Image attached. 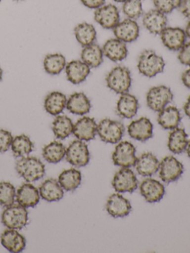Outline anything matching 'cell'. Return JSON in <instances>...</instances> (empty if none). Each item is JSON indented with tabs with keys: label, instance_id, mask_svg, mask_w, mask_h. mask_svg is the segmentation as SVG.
Listing matches in <instances>:
<instances>
[{
	"label": "cell",
	"instance_id": "obj_1",
	"mask_svg": "<svg viewBox=\"0 0 190 253\" xmlns=\"http://www.w3.org/2000/svg\"><path fill=\"white\" fill-rule=\"evenodd\" d=\"M165 61L161 56L152 50H145L141 53L138 62L140 73L146 78H154L164 70Z\"/></svg>",
	"mask_w": 190,
	"mask_h": 253
},
{
	"label": "cell",
	"instance_id": "obj_2",
	"mask_svg": "<svg viewBox=\"0 0 190 253\" xmlns=\"http://www.w3.org/2000/svg\"><path fill=\"white\" fill-rule=\"evenodd\" d=\"M16 169L18 174L27 182L40 180L46 173L45 165L35 157H23L17 161Z\"/></svg>",
	"mask_w": 190,
	"mask_h": 253
},
{
	"label": "cell",
	"instance_id": "obj_3",
	"mask_svg": "<svg viewBox=\"0 0 190 253\" xmlns=\"http://www.w3.org/2000/svg\"><path fill=\"white\" fill-rule=\"evenodd\" d=\"M105 82L108 88L117 94L128 92L132 85L130 71L125 66H116L108 72Z\"/></svg>",
	"mask_w": 190,
	"mask_h": 253
},
{
	"label": "cell",
	"instance_id": "obj_4",
	"mask_svg": "<svg viewBox=\"0 0 190 253\" xmlns=\"http://www.w3.org/2000/svg\"><path fill=\"white\" fill-rule=\"evenodd\" d=\"M1 222L8 229H22L28 223V211L20 204H11L3 211Z\"/></svg>",
	"mask_w": 190,
	"mask_h": 253
},
{
	"label": "cell",
	"instance_id": "obj_5",
	"mask_svg": "<svg viewBox=\"0 0 190 253\" xmlns=\"http://www.w3.org/2000/svg\"><path fill=\"white\" fill-rule=\"evenodd\" d=\"M125 127L120 121L103 119L98 124L97 134L104 143L115 144L122 140Z\"/></svg>",
	"mask_w": 190,
	"mask_h": 253
},
{
	"label": "cell",
	"instance_id": "obj_6",
	"mask_svg": "<svg viewBox=\"0 0 190 253\" xmlns=\"http://www.w3.org/2000/svg\"><path fill=\"white\" fill-rule=\"evenodd\" d=\"M173 100V94L169 87L158 85L150 88L146 94L147 106L151 110L159 112Z\"/></svg>",
	"mask_w": 190,
	"mask_h": 253
},
{
	"label": "cell",
	"instance_id": "obj_7",
	"mask_svg": "<svg viewBox=\"0 0 190 253\" xmlns=\"http://www.w3.org/2000/svg\"><path fill=\"white\" fill-rule=\"evenodd\" d=\"M136 149L129 141L119 142L112 154L114 165L121 168H131L136 163Z\"/></svg>",
	"mask_w": 190,
	"mask_h": 253
},
{
	"label": "cell",
	"instance_id": "obj_8",
	"mask_svg": "<svg viewBox=\"0 0 190 253\" xmlns=\"http://www.w3.org/2000/svg\"><path fill=\"white\" fill-rule=\"evenodd\" d=\"M111 184L118 193H132L138 188V180L136 174L130 168H122L114 174Z\"/></svg>",
	"mask_w": 190,
	"mask_h": 253
},
{
	"label": "cell",
	"instance_id": "obj_9",
	"mask_svg": "<svg viewBox=\"0 0 190 253\" xmlns=\"http://www.w3.org/2000/svg\"><path fill=\"white\" fill-rule=\"evenodd\" d=\"M66 161L77 167H86L90 161L88 146L83 140H74L66 149Z\"/></svg>",
	"mask_w": 190,
	"mask_h": 253
},
{
	"label": "cell",
	"instance_id": "obj_10",
	"mask_svg": "<svg viewBox=\"0 0 190 253\" xmlns=\"http://www.w3.org/2000/svg\"><path fill=\"white\" fill-rule=\"evenodd\" d=\"M184 166L173 156H167L162 160L159 166V176L165 183L176 181L184 173Z\"/></svg>",
	"mask_w": 190,
	"mask_h": 253
},
{
	"label": "cell",
	"instance_id": "obj_11",
	"mask_svg": "<svg viewBox=\"0 0 190 253\" xmlns=\"http://www.w3.org/2000/svg\"><path fill=\"white\" fill-rule=\"evenodd\" d=\"M95 20L105 29H113L120 22L118 8L112 4L102 5L96 9Z\"/></svg>",
	"mask_w": 190,
	"mask_h": 253
},
{
	"label": "cell",
	"instance_id": "obj_12",
	"mask_svg": "<svg viewBox=\"0 0 190 253\" xmlns=\"http://www.w3.org/2000/svg\"><path fill=\"white\" fill-rule=\"evenodd\" d=\"M184 29L178 27H166L160 34V39L165 47L171 51H180L187 41Z\"/></svg>",
	"mask_w": 190,
	"mask_h": 253
},
{
	"label": "cell",
	"instance_id": "obj_13",
	"mask_svg": "<svg viewBox=\"0 0 190 253\" xmlns=\"http://www.w3.org/2000/svg\"><path fill=\"white\" fill-rule=\"evenodd\" d=\"M114 36L125 43H130L138 39L140 35V27L135 20L126 19L113 29Z\"/></svg>",
	"mask_w": 190,
	"mask_h": 253
},
{
	"label": "cell",
	"instance_id": "obj_14",
	"mask_svg": "<svg viewBox=\"0 0 190 253\" xmlns=\"http://www.w3.org/2000/svg\"><path fill=\"white\" fill-rule=\"evenodd\" d=\"M140 192L147 202L154 204L161 201L165 195V187L155 179L146 178L140 185Z\"/></svg>",
	"mask_w": 190,
	"mask_h": 253
},
{
	"label": "cell",
	"instance_id": "obj_15",
	"mask_svg": "<svg viewBox=\"0 0 190 253\" xmlns=\"http://www.w3.org/2000/svg\"><path fill=\"white\" fill-rule=\"evenodd\" d=\"M128 134L134 140L145 142L153 135V124L145 117L132 121L128 126Z\"/></svg>",
	"mask_w": 190,
	"mask_h": 253
},
{
	"label": "cell",
	"instance_id": "obj_16",
	"mask_svg": "<svg viewBox=\"0 0 190 253\" xmlns=\"http://www.w3.org/2000/svg\"><path fill=\"white\" fill-rule=\"evenodd\" d=\"M73 134L78 140L90 141L97 134V124L94 118L83 117L74 124Z\"/></svg>",
	"mask_w": 190,
	"mask_h": 253
},
{
	"label": "cell",
	"instance_id": "obj_17",
	"mask_svg": "<svg viewBox=\"0 0 190 253\" xmlns=\"http://www.w3.org/2000/svg\"><path fill=\"white\" fill-rule=\"evenodd\" d=\"M107 212L113 217H123L132 211L129 200L119 193L112 194L107 200L105 205Z\"/></svg>",
	"mask_w": 190,
	"mask_h": 253
},
{
	"label": "cell",
	"instance_id": "obj_18",
	"mask_svg": "<svg viewBox=\"0 0 190 253\" xmlns=\"http://www.w3.org/2000/svg\"><path fill=\"white\" fill-rule=\"evenodd\" d=\"M167 17L166 14L158 10L153 9L144 14L142 24L144 27L152 35H160L167 27Z\"/></svg>",
	"mask_w": 190,
	"mask_h": 253
},
{
	"label": "cell",
	"instance_id": "obj_19",
	"mask_svg": "<svg viewBox=\"0 0 190 253\" xmlns=\"http://www.w3.org/2000/svg\"><path fill=\"white\" fill-rule=\"evenodd\" d=\"M90 72L91 68L82 60H72L65 66L67 79L74 85L84 82Z\"/></svg>",
	"mask_w": 190,
	"mask_h": 253
},
{
	"label": "cell",
	"instance_id": "obj_20",
	"mask_svg": "<svg viewBox=\"0 0 190 253\" xmlns=\"http://www.w3.org/2000/svg\"><path fill=\"white\" fill-rule=\"evenodd\" d=\"M102 49L103 55L113 62H120L125 60L129 53L126 43L117 38L107 41Z\"/></svg>",
	"mask_w": 190,
	"mask_h": 253
},
{
	"label": "cell",
	"instance_id": "obj_21",
	"mask_svg": "<svg viewBox=\"0 0 190 253\" xmlns=\"http://www.w3.org/2000/svg\"><path fill=\"white\" fill-rule=\"evenodd\" d=\"M160 162L155 155L148 152L142 154L137 158L135 169L137 172L142 177H150L154 175L159 169Z\"/></svg>",
	"mask_w": 190,
	"mask_h": 253
},
{
	"label": "cell",
	"instance_id": "obj_22",
	"mask_svg": "<svg viewBox=\"0 0 190 253\" xmlns=\"http://www.w3.org/2000/svg\"><path fill=\"white\" fill-rule=\"evenodd\" d=\"M139 103L136 97L126 92L122 94L117 103V113L120 118L132 119L136 115Z\"/></svg>",
	"mask_w": 190,
	"mask_h": 253
},
{
	"label": "cell",
	"instance_id": "obj_23",
	"mask_svg": "<svg viewBox=\"0 0 190 253\" xmlns=\"http://www.w3.org/2000/svg\"><path fill=\"white\" fill-rule=\"evenodd\" d=\"M1 243L6 250L13 253H20L26 245L23 235L13 229L4 231L1 235Z\"/></svg>",
	"mask_w": 190,
	"mask_h": 253
},
{
	"label": "cell",
	"instance_id": "obj_24",
	"mask_svg": "<svg viewBox=\"0 0 190 253\" xmlns=\"http://www.w3.org/2000/svg\"><path fill=\"white\" fill-rule=\"evenodd\" d=\"M40 199L38 189L30 183H24L16 192V201L25 208L34 207Z\"/></svg>",
	"mask_w": 190,
	"mask_h": 253
},
{
	"label": "cell",
	"instance_id": "obj_25",
	"mask_svg": "<svg viewBox=\"0 0 190 253\" xmlns=\"http://www.w3.org/2000/svg\"><path fill=\"white\" fill-rule=\"evenodd\" d=\"M157 123L166 130H173L178 128L181 121L179 109L175 106H166L158 112Z\"/></svg>",
	"mask_w": 190,
	"mask_h": 253
},
{
	"label": "cell",
	"instance_id": "obj_26",
	"mask_svg": "<svg viewBox=\"0 0 190 253\" xmlns=\"http://www.w3.org/2000/svg\"><path fill=\"white\" fill-rule=\"evenodd\" d=\"M66 108L74 115H84L90 112L92 104L84 93L77 92L71 94L67 100Z\"/></svg>",
	"mask_w": 190,
	"mask_h": 253
},
{
	"label": "cell",
	"instance_id": "obj_27",
	"mask_svg": "<svg viewBox=\"0 0 190 253\" xmlns=\"http://www.w3.org/2000/svg\"><path fill=\"white\" fill-rule=\"evenodd\" d=\"M40 197L48 202L58 201L63 198L64 192L59 182L54 179L45 180L39 188Z\"/></svg>",
	"mask_w": 190,
	"mask_h": 253
},
{
	"label": "cell",
	"instance_id": "obj_28",
	"mask_svg": "<svg viewBox=\"0 0 190 253\" xmlns=\"http://www.w3.org/2000/svg\"><path fill=\"white\" fill-rule=\"evenodd\" d=\"M188 134L184 128H176L171 131L168 139V149L173 154L183 153L189 144Z\"/></svg>",
	"mask_w": 190,
	"mask_h": 253
},
{
	"label": "cell",
	"instance_id": "obj_29",
	"mask_svg": "<svg viewBox=\"0 0 190 253\" xmlns=\"http://www.w3.org/2000/svg\"><path fill=\"white\" fill-rule=\"evenodd\" d=\"M66 96L59 91H53L48 94L45 99L44 107L50 115L56 116L63 112L66 107Z\"/></svg>",
	"mask_w": 190,
	"mask_h": 253
},
{
	"label": "cell",
	"instance_id": "obj_30",
	"mask_svg": "<svg viewBox=\"0 0 190 253\" xmlns=\"http://www.w3.org/2000/svg\"><path fill=\"white\" fill-rule=\"evenodd\" d=\"M103 56L102 48L97 44L93 43L83 47L81 60L90 68H97L103 62Z\"/></svg>",
	"mask_w": 190,
	"mask_h": 253
},
{
	"label": "cell",
	"instance_id": "obj_31",
	"mask_svg": "<svg viewBox=\"0 0 190 253\" xmlns=\"http://www.w3.org/2000/svg\"><path fill=\"white\" fill-rule=\"evenodd\" d=\"M74 32L76 40L83 47L95 43L96 41V29L89 23H80L76 26Z\"/></svg>",
	"mask_w": 190,
	"mask_h": 253
},
{
	"label": "cell",
	"instance_id": "obj_32",
	"mask_svg": "<svg viewBox=\"0 0 190 253\" xmlns=\"http://www.w3.org/2000/svg\"><path fill=\"white\" fill-rule=\"evenodd\" d=\"M81 173L76 169L65 170L58 177V182L62 189L68 192L77 189L81 183Z\"/></svg>",
	"mask_w": 190,
	"mask_h": 253
},
{
	"label": "cell",
	"instance_id": "obj_33",
	"mask_svg": "<svg viewBox=\"0 0 190 253\" xmlns=\"http://www.w3.org/2000/svg\"><path fill=\"white\" fill-rule=\"evenodd\" d=\"M52 130L56 138L64 140L72 134L74 124L68 117L59 115L52 124Z\"/></svg>",
	"mask_w": 190,
	"mask_h": 253
},
{
	"label": "cell",
	"instance_id": "obj_34",
	"mask_svg": "<svg viewBox=\"0 0 190 253\" xmlns=\"http://www.w3.org/2000/svg\"><path fill=\"white\" fill-rule=\"evenodd\" d=\"M66 149L62 143L57 141L50 142L43 149V156L46 161L50 164L60 162L65 156Z\"/></svg>",
	"mask_w": 190,
	"mask_h": 253
},
{
	"label": "cell",
	"instance_id": "obj_35",
	"mask_svg": "<svg viewBox=\"0 0 190 253\" xmlns=\"http://www.w3.org/2000/svg\"><path fill=\"white\" fill-rule=\"evenodd\" d=\"M43 66L45 71L49 75H59L65 69L66 60L61 54H48L45 57Z\"/></svg>",
	"mask_w": 190,
	"mask_h": 253
},
{
	"label": "cell",
	"instance_id": "obj_36",
	"mask_svg": "<svg viewBox=\"0 0 190 253\" xmlns=\"http://www.w3.org/2000/svg\"><path fill=\"white\" fill-rule=\"evenodd\" d=\"M10 147L15 157L23 158L28 156L32 152L34 143L28 136L21 134L13 139Z\"/></svg>",
	"mask_w": 190,
	"mask_h": 253
},
{
	"label": "cell",
	"instance_id": "obj_37",
	"mask_svg": "<svg viewBox=\"0 0 190 253\" xmlns=\"http://www.w3.org/2000/svg\"><path fill=\"white\" fill-rule=\"evenodd\" d=\"M123 12L131 20H137L143 13L141 0H126L123 2Z\"/></svg>",
	"mask_w": 190,
	"mask_h": 253
},
{
	"label": "cell",
	"instance_id": "obj_38",
	"mask_svg": "<svg viewBox=\"0 0 190 253\" xmlns=\"http://www.w3.org/2000/svg\"><path fill=\"white\" fill-rule=\"evenodd\" d=\"M16 189L9 182L0 183V205L8 207L14 202Z\"/></svg>",
	"mask_w": 190,
	"mask_h": 253
},
{
	"label": "cell",
	"instance_id": "obj_39",
	"mask_svg": "<svg viewBox=\"0 0 190 253\" xmlns=\"http://www.w3.org/2000/svg\"><path fill=\"white\" fill-rule=\"evenodd\" d=\"M156 9L164 14L172 13L175 8H178L181 0H153Z\"/></svg>",
	"mask_w": 190,
	"mask_h": 253
},
{
	"label": "cell",
	"instance_id": "obj_40",
	"mask_svg": "<svg viewBox=\"0 0 190 253\" xmlns=\"http://www.w3.org/2000/svg\"><path fill=\"white\" fill-rule=\"evenodd\" d=\"M13 137L11 133L7 130L0 129V153H4L11 146Z\"/></svg>",
	"mask_w": 190,
	"mask_h": 253
},
{
	"label": "cell",
	"instance_id": "obj_41",
	"mask_svg": "<svg viewBox=\"0 0 190 253\" xmlns=\"http://www.w3.org/2000/svg\"><path fill=\"white\" fill-rule=\"evenodd\" d=\"M178 60L181 64L190 67V42H186L180 50Z\"/></svg>",
	"mask_w": 190,
	"mask_h": 253
},
{
	"label": "cell",
	"instance_id": "obj_42",
	"mask_svg": "<svg viewBox=\"0 0 190 253\" xmlns=\"http://www.w3.org/2000/svg\"><path fill=\"white\" fill-rule=\"evenodd\" d=\"M82 4L90 9H97L104 5L105 0H80Z\"/></svg>",
	"mask_w": 190,
	"mask_h": 253
},
{
	"label": "cell",
	"instance_id": "obj_43",
	"mask_svg": "<svg viewBox=\"0 0 190 253\" xmlns=\"http://www.w3.org/2000/svg\"><path fill=\"white\" fill-rule=\"evenodd\" d=\"M178 8L184 17L190 19V0H181Z\"/></svg>",
	"mask_w": 190,
	"mask_h": 253
},
{
	"label": "cell",
	"instance_id": "obj_44",
	"mask_svg": "<svg viewBox=\"0 0 190 253\" xmlns=\"http://www.w3.org/2000/svg\"><path fill=\"white\" fill-rule=\"evenodd\" d=\"M181 80L184 85L190 89V68L183 73Z\"/></svg>",
	"mask_w": 190,
	"mask_h": 253
},
{
	"label": "cell",
	"instance_id": "obj_45",
	"mask_svg": "<svg viewBox=\"0 0 190 253\" xmlns=\"http://www.w3.org/2000/svg\"><path fill=\"white\" fill-rule=\"evenodd\" d=\"M184 110L186 115L190 118V95L188 99H187V101L186 102L185 105H184Z\"/></svg>",
	"mask_w": 190,
	"mask_h": 253
},
{
	"label": "cell",
	"instance_id": "obj_46",
	"mask_svg": "<svg viewBox=\"0 0 190 253\" xmlns=\"http://www.w3.org/2000/svg\"><path fill=\"white\" fill-rule=\"evenodd\" d=\"M184 31H185L187 38H188L189 39H190V20L189 21V23H187V26H186V29Z\"/></svg>",
	"mask_w": 190,
	"mask_h": 253
},
{
	"label": "cell",
	"instance_id": "obj_47",
	"mask_svg": "<svg viewBox=\"0 0 190 253\" xmlns=\"http://www.w3.org/2000/svg\"><path fill=\"white\" fill-rule=\"evenodd\" d=\"M186 151H187V155H188L189 158L190 159V142H189V144Z\"/></svg>",
	"mask_w": 190,
	"mask_h": 253
},
{
	"label": "cell",
	"instance_id": "obj_48",
	"mask_svg": "<svg viewBox=\"0 0 190 253\" xmlns=\"http://www.w3.org/2000/svg\"><path fill=\"white\" fill-rule=\"evenodd\" d=\"M2 75H3V72L2 69L0 68V81H1V79H2Z\"/></svg>",
	"mask_w": 190,
	"mask_h": 253
},
{
	"label": "cell",
	"instance_id": "obj_49",
	"mask_svg": "<svg viewBox=\"0 0 190 253\" xmlns=\"http://www.w3.org/2000/svg\"><path fill=\"white\" fill-rule=\"evenodd\" d=\"M114 1L116 2H126V0H114Z\"/></svg>",
	"mask_w": 190,
	"mask_h": 253
},
{
	"label": "cell",
	"instance_id": "obj_50",
	"mask_svg": "<svg viewBox=\"0 0 190 253\" xmlns=\"http://www.w3.org/2000/svg\"><path fill=\"white\" fill-rule=\"evenodd\" d=\"M16 1H20V0H16Z\"/></svg>",
	"mask_w": 190,
	"mask_h": 253
},
{
	"label": "cell",
	"instance_id": "obj_51",
	"mask_svg": "<svg viewBox=\"0 0 190 253\" xmlns=\"http://www.w3.org/2000/svg\"><path fill=\"white\" fill-rule=\"evenodd\" d=\"M1 0H0V2H1Z\"/></svg>",
	"mask_w": 190,
	"mask_h": 253
}]
</instances>
